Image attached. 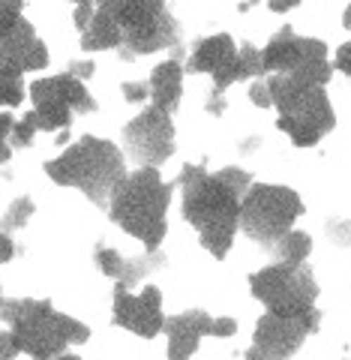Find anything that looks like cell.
I'll return each instance as SVG.
<instances>
[{
	"mask_svg": "<svg viewBox=\"0 0 351 360\" xmlns=\"http://www.w3.org/2000/svg\"><path fill=\"white\" fill-rule=\"evenodd\" d=\"M94 13H96V4H78L75 6V27H78V33L94 21Z\"/></svg>",
	"mask_w": 351,
	"mask_h": 360,
	"instance_id": "f1b7e54d",
	"label": "cell"
},
{
	"mask_svg": "<svg viewBox=\"0 0 351 360\" xmlns=\"http://www.w3.org/2000/svg\"><path fill=\"white\" fill-rule=\"evenodd\" d=\"M300 0H267V6H270V13H288V9H294Z\"/></svg>",
	"mask_w": 351,
	"mask_h": 360,
	"instance_id": "836d02e7",
	"label": "cell"
},
{
	"mask_svg": "<svg viewBox=\"0 0 351 360\" xmlns=\"http://www.w3.org/2000/svg\"><path fill=\"white\" fill-rule=\"evenodd\" d=\"M208 111H210V115H222V111H225V96L219 94V90H213V94H210V99H208Z\"/></svg>",
	"mask_w": 351,
	"mask_h": 360,
	"instance_id": "d6a6232c",
	"label": "cell"
},
{
	"mask_svg": "<svg viewBox=\"0 0 351 360\" xmlns=\"http://www.w3.org/2000/svg\"><path fill=\"white\" fill-rule=\"evenodd\" d=\"M123 144H127V153L139 165L160 168L174 150L172 111H165L160 105H151L147 111H141V115L129 120V127L123 129Z\"/></svg>",
	"mask_w": 351,
	"mask_h": 360,
	"instance_id": "4fadbf2b",
	"label": "cell"
},
{
	"mask_svg": "<svg viewBox=\"0 0 351 360\" xmlns=\"http://www.w3.org/2000/svg\"><path fill=\"white\" fill-rule=\"evenodd\" d=\"M25 99V82H21V72L15 70H4L0 66V105L15 108Z\"/></svg>",
	"mask_w": 351,
	"mask_h": 360,
	"instance_id": "ffe728a7",
	"label": "cell"
},
{
	"mask_svg": "<svg viewBox=\"0 0 351 360\" xmlns=\"http://www.w3.org/2000/svg\"><path fill=\"white\" fill-rule=\"evenodd\" d=\"M253 295L274 312H309L315 309L319 285L307 264H270L249 276Z\"/></svg>",
	"mask_w": 351,
	"mask_h": 360,
	"instance_id": "30bf717a",
	"label": "cell"
},
{
	"mask_svg": "<svg viewBox=\"0 0 351 360\" xmlns=\"http://www.w3.org/2000/svg\"><path fill=\"white\" fill-rule=\"evenodd\" d=\"M45 172L54 184L75 186L94 205L108 207V201L115 198L120 184L127 180V162L111 141L84 135L82 141H75L70 150H63L58 160L45 165Z\"/></svg>",
	"mask_w": 351,
	"mask_h": 360,
	"instance_id": "3957f363",
	"label": "cell"
},
{
	"mask_svg": "<svg viewBox=\"0 0 351 360\" xmlns=\"http://www.w3.org/2000/svg\"><path fill=\"white\" fill-rule=\"evenodd\" d=\"M303 213L300 195L288 186L255 184L241 201V229L262 246H274L282 234L294 229V219Z\"/></svg>",
	"mask_w": 351,
	"mask_h": 360,
	"instance_id": "52a82bcc",
	"label": "cell"
},
{
	"mask_svg": "<svg viewBox=\"0 0 351 360\" xmlns=\"http://www.w3.org/2000/svg\"><path fill=\"white\" fill-rule=\"evenodd\" d=\"M177 42L180 27L165 0H99L94 21L82 30L84 51L120 49L123 58L174 49Z\"/></svg>",
	"mask_w": 351,
	"mask_h": 360,
	"instance_id": "7a4b0ae2",
	"label": "cell"
},
{
	"mask_svg": "<svg viewBox=\"0 0 351 360\" xmlns=\"http://www.w3.org/2000/svg\"><path fill=\"white\" fill-rule=\"evenodd\" d=\"M115 324L127 328L141 340H153L160 330H165L162 315V295L156 285H147L141 295H129L127 285L115 288Z\"/></svg>",
	"mask_w": 351,
	"mask_h": 360,
	"instance_id": "5bb4252c",
	"label": "cell"
},
{
	"mask_svg": "<svg viewBox=\"0 0 351 360\" xmlns=\"http://www.w3.org/2000/svg\"><path fill=\"white\" fill-rule=\"evenodd\" d=\"M15 120L9 115H0V162H9V132H13Z\"/></svg>",
	"mask_w": 351,
	"mask_h": 360,
	"instance_id": "484cf974",
	"label": "cell"
},
{
	"mask_svg": "<svg viewBox=\"0 0 351 360\" xmlns=\"http://www.w3.org/2000/svg\"><path fill=\"white\" fill-rule=\"evenodd\" d=\"M189 72H210L213 84H217L213 90L222 94L234 82L264 75V60L255 45L246 42L237 49L229 33H217V37H208L196 45V51L189 58Z\"/></svg>",
	"mask_w": 351,
	"mask_h": 360,
	"instance_id": "ba28073f",
	"label": "cell"
},
{
	"mask_svg": "<svg viewBox=\"0 0 351 360\" xmlns=\"http://www.w3.org/2000/svg\"><path fill=\"white\" fill-rule=\"evenodd\" d=\"M30 96L33 99H63L66 105H72V111H82L90 115L96 111L94 96L87 94V87L82 84V78L70 75H54V78H39V82L30 84Z\"/></svg>",
	"mask_w": 351,
	"mask_h": 360,
	"instance_id": "2e32d148",
	"label": "cell"
},
{
	"mask_svg": "<svg viewBox=\"0 0 351 360\" xmlns=\"http://www.w3.org/2000/svg\"><path fill=\"white\" fill-rule=\"evenodd\" d=\"M33 117H37V127L45 132L70 129L72 105H66L63 99H33Z\"/></svg>",
	"mask_w": 351,
	"mask_h": 360,
	"instance_id": "ac0fdd59",
	"label": "cell"
},
{
	"mask_svg": "<svg viewBox=\"0 0 351 360\" xmlns=\"http://www.w3.org/2000/svg\"><path fill=\"white\" fill-rule=\"evenodd\" d=\"M13 255H15V243L4 229H0V262H9Z\"/></svg>",
	"mask_w": 351,
	"mask_h": 360,
	"instance_id": "4dcf8cb0",
	"label": "cell"
},
{
	"mask_svg": "<svg viewBox=\"0 0 351 360\" xmlns=\"http://www.w3.org/2000/svg\"><path fill=\"white\" fill-rule=\"evenodd\" d=\"M147 96H151V84L147 82H127L123 84V99H127V103H141Z\"/></svg>",
	"mask_w": 351,
	"mask_h": 360,
	"instance_id": "d4e9b609",
	"label": "cell"
},
{
	"mask_svg": "<svg viewBox=\"0 0 351 360\" xmlns=\"http://www.w3.org/2000/svg\"><path fill=\"white\" fill-rule=\"evenodd\" d=\"M327 238L336 246H351V219H336L327 225Z\"/></svg>",
	"mask_w": 351,
	"mask_h": 360,
	"instance_id": "cb8c5ba5",
	"label": "cell"
},
{
	"mask_svg": "<svg viewBox=\"0 0 351 360\" xmlns=\"http://www.w3.org/2000/svg\"><path fill=\"white\" fill-rule=\"evenodd\" d=\"M264 72L291 75L298 82L324 87L331 82V63H327V45L321 39L294 37L291 27H282L262 51Z\"/></svg>",
	"mask_w": 351,
	"mask_h": 360,
	"instance_id": "9c48e42d",
	"label": "cell"
},
{
	"mask_svg": "<svg viewBox=\"0 0 351 360\" xmlns=\"http://www.w3.org/2000/svg\"><path fill=\"white\" fill-rule=\"evenodd\" d=\"M234 333H237V321H234V319H213L210 336H217V340H225V336H234Z\"/></svg>",
	"mask_w": 351,
	"mask_h": 360,
	"instance_id": "83f0119b",
	"label": "cell"
},
{
	"mask_svg": "<svg viewBox=\"0 0 351 360\" xmlns=\"http://www.w3.org/2000/svg\"><path fill=\"white\" fill-rule=\"evenodd\" d=\"M0 66L15 72H37L49 66L42 39L13 4H0Z\"/></svg>",
	"mask_w": 351,
	"mask_h": 360,
	"instance_id": "7c38bea8",
	"label": "cell"
},
{
	"mask_svg": "<svg viewBox=\"0 0 351 360\" xmlns=\"http://www.w3.org/2000/svg\"><path fill=\"white\" fill-rule=\"evenodd\" d=\"M96 264H99V270H103L106 276L120 279L123 267H127V258H123L120 252H115V250H108V246H99L96 250Z\"/></svg>",
	"mask_w": 351,
	"mask_h": 360,
	"instance_id": "7402d4cb",
	"label": "cell"
},
{
	"mask_svg": "<svg viewBox=\"0 0 351 360\" xmlns=\"http://www.w3.org/2000/svg\"><path fill=\"white\" fill-rule=\"evenodd\" d=\"M37 132H39V127H37V117H33V111H30V115L15 120L13 132H9V144H15V148H27Z\"/></svg>",
	"mask_w": 351,
	"mask_h": 360,
	"instance_id": "603a6c76",
	"label": "cell"
},
{
	"mask_svg": "<svg viewBox=\"0 0 351 360\" xmlns=\"http://www.w3.org/2000/svg\"><path fill=\"white\" fill-rule=\"evenodd\" d=\"M15 354H21V348H18V342H15L13 330H9V333H0V360H4V357H15Z\"/></svg>",
	"mask_w": 351,
	"mask_h": 360,
	"instance_id": "f546056e",
	"label": "cell"
},
{
	"mask_svg": "<svg viewBox=\"0 0 351 360\" xmlns=\"http://www.w3.org/2000/svg\"><path fill=\"white\" fill-rule=\"evenodd\" d=\"M249 99H253L258 108H270V105H274V96H270L267 82H255L253 87H249Z\"/></svg>",
	"mask_w": 351,
	"mask_h": 360,
	"instance_id": "4316f807",
	"label": "cell"
},
{
	"mask_svg": "<svg viewBox=\"0 0 351 360\" xmlns=\"http://www.w3.org/2000/svg\"><path fill=\"white\" fill-rule=\"evenodd\" d=\"M70 72H72L75 78H90V75H94V63H90V60H84V63H72V66H70Z\"/></svg>",
	"mask_w": 351,
	"mask_h": 360,
	"instance_id": "e575fe53",
	"label": "cell"
},
{
	"mask_svg": "<svg viewBox=\"0 0 351 360\" xmlns=\"http://www.w3.org/2000/svg\"><path fill=\"white\" fill-rule=\"evenodd\" d=\"M0 303H4V295H0Z\"/></svg>",
	"mask_w": 351,
	"mask_h": 360,
	"instance_id": "74e56055",
	"label": "cell"
},
{
	"mask_svg": "<svg viewBox=\"0 0 351 360\" xmlns=\"http://www.w3.org/2000/svg\"><path fill=\"white\" fill-rule=\"evenodd\" d=\"M312 250V240H309V234H303V231H286L282 238L270 246V252L276 255V262L282 264H300V262H307V255Z\"/></svg>",
	"mask_w": 351,
	"mask_h": 360,
	"instance_id": "d6986e66",
	"label": "cell"
},
{
	"mask_svg": "<svg viewBox=\"0 0 351 360\" xmlns=\"http://www.w3.org/2000/svg\"><path fill=\"white\" fill-rule=\"evenodd\" d=\"M0 319L9 321L21 352L33 357L63 354L70 345H82L90 336L82 321L58 312L49 300H4Z\"/></svg>",
	"mask_w": 351,
	"mask_h": 360,
	"instance_id": "5b68a950",
	"label": "cell"
},
{
	"mask_svg": "<svg viewBox=\"0 0 351 360\" xmlns=\"http://www.w3.org/2000/svg\"><path fill=\"white\" fill-rule=\"evenodd\" d=\"M72 4H94V0H72Z\"/></svg>",
	"mask_w": 351,
	"mask_h": 360,
	"instance_id": "8d00e7d4",
	"label": "cell"
},
{
	"mask_svg": "<svg viewBox=\"0 0 351 360\" xmlns=\"http://www.w3.org/2000/svg\"><path fill=\"white\" fill-rule=\"evenodd\" d=\"M177 186L184 189V217L189 225H196L198 243L213 258H225L241 225V201L253 186V177L243 168H222L219 174H208L201 165H184Z\"/></svg>",
	"mask_w": 351,
	"mask_h": 360,
	"instance_id": "6da1fadb",
	"label": "cell"
},
{
	"mask_svg": "<svg viewBox=\"0 0 351 360\" xmlns=\"http://www.w3.org/2000/svg\"><path fill=\"white\" fill-rule=\"evenodd\" d=\"M30 217H33V201H30V198H18V201H13V205L6 207L4 222H0V229H4V231L25 229Z\"/></svg>",
	"mask_w": 351,
	"mask_h": 360,
	"instance_id": "44dd1931",
	"label": "cell"
},
{
	"mask_svg": "<svg viewBox=\"0 0 351 360\" xmlns=\"http://www.w3.org/2000/svg\"><path fill=\"white\" fill-rule=\"evenodd\" d=\"M177 184H165L160 168L141 165L139 172L127 174L115 198L108 201L111 219L127 234L139 238L147 250H160L165 238V213L172 205V189Z\"/></svg>",
	"mask_w": 351,
	"mask_h": 360,
	"instance_id": "277c9868",
	"label": "cell"
},
{
	"mask_svg": "<svg viewBox=\"0 0 351 360\" xmlns=\"http://www.w3.org/2000/svg\"><path fill=\"white\" fill-rule=\"evenodd\" d=\"M336 70L345 72V75H351V42L339 49V54H336Z\"/></svg>",
	"mask_w": 351,
	"mask_h": 360,
	"instance_id": "1f68e13d",
	"label": "cell"
},
{
	"mask_svg": "<svg viewBox=\"0 0 351 360\" xmlns=\"http://www.w3.org/2000/svg\"><path fill=\"white\" fill-rule=\"evenodd\" d=\"M213 319L205 309H189L180 312L174 319L165 321V333H168V357L184 360L198 352L201 336H210Z\"/></svg>",
	"mask_w": 351,
	"mask_h": 360,
	"instance_id": "9a60e30c",
	"label": "cell"
},
{
	"mask_svg": "<svg viewBox=\"0 0 351 360\" xmlns=\"http://www.w3.org/2000/svg\"><path fill=\"white\" fill-rule=\"evenodd\" d=\"M343 25L351 27V6H345V13H343Z\"/></svg>",
	"mask_w": 351,
	"mask_h": 360,
	"instance_id": "d590c367",
	"label": "cell"
},
{
	"mask_svg": "<svg viewBox=\"0 0 351 360\" xmlns=\"http://www.w3.org/2000/svg\"><path fill=\"white\" fill-rule=\"evenodd\" d=\"M267 87L274 96V105L279 108V129L288 132L298 148H312L321 141V135L333 129L336 115L324 87L298 82V78L279 72L267 78Z\"/></svg>",
	"mask_w": 351,
	"mask_h": 360,
	"instance_id": "8992f818",
	"label": "cell"
},
{
	"mask_svg": "<svg viewBox=\"0 0 351 360\" xmlns=\"http://www.w3.org/2000/svg\"><path fill=\"white\" fill-rule=\"evenodd\" d=\"M319 330V309L309 312H274L262 315L255 324V342L249 357H291L309 333Z\"/></svg>",
	"mask_w": 351,
	"mask_h": 360,
	"instance_id": "8fae6325",
	"label": "cell"
},
{
	"mask_svg": "<svg viewBox=\"0 0 351 360\" xmlns=\"http://www.w3.org/2000/svg\"><path fill=\"white\" fill-rule=\"evenodd\" d=\"M147 84H151L153 105L174 111L180 105V90H184V66H180V58H172L156 66Z\"/></svg>",
	"mask_w": 351,
	"mask_h": 360,
	"instance_id": "e0dca14e",
	"label": "cell"
}]
</instances>
